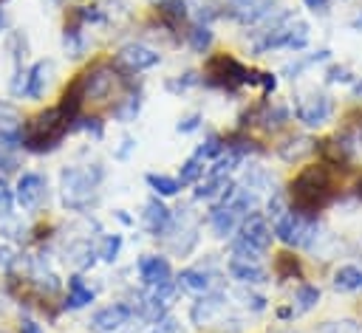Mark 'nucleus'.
<instances>
[{
  "instance_id": "e433bc0d",
  "label": "nucleus",
  "mask_w": 362,
  "mask_h": 333,
  "mask_svg": "<svg viewBox=\"0 0 362 333\" xmlns=\"http://www.w3.org/2000/svg\"><path fill=\"white\" fill-rule=\"evenodd\" d=\"M11 206H14V192L0 181V217H6L11 212Z\"/></svg>"
},
{
  "instance_id": "ddd939ff",
  "label": "nucleus",
  "mask_w": 362,
  "mask_h": 333,
  "mask_svg": "<svg viewBox=\"0 0 362 333\" xmlns=\"http://www.w3.org/2000/svg\"><path fill=\"white\" fill-rule=\"evenodd\" d=\"M133 316H136V310H133L130 305L113 302V305L99 308V310L90 316V330H96V333H116V330L124 327Z\"/></svg>"
},
{
  "instance_id": "a211bd4d",
  "label": "nucleus",
  "mask_w": 362,
  "mask_h": 333,
  "mask_svg": "<svg viewBox=\"0 0 362 333\" xmlns=\"http://www.w3.org/2000/svg\"><path fill=\"white\" fill-rule=\"evenodd\" d=\"M226 271H229V277L232 279H238L240 285H260V282H266V268L260 265V260H246V257H229V262H226Z\"/></svg>"
},
{
  "instance_id": "0eeeda50",
  "label": "nucleus",
  "mask_w": 362,
  "mask_h": 333,
  "mask_svg": "<svg viewBox=\"0 0 362 333\" xmlns=\"http://www.w3.org/2000/svg\"><path fill=\"white\" fill-rule=\"evenodd\" d=\"M272 229H274V237L283 240L286 246H297V248H311L314 240H317V231H320V223L314 214H303V212H294L291 206L272 220Z\"/></svg>"
},
{
  "instance_id": "9d476101",
  "label": "nucleus",
  "mask_w": 362,
  "mask_h": 333,
  "mask_svg": "<svg viewBox=\"0 0 362 333\" xmlns=\"http://www.w3.org/2000/svg\"><path fill=\"white\" fill-rule=\"evenodd\" d=\"M226 310H229L226 296H223L221 291H209V293H201V296L192 302L189 319H192V325H198V327H209V325L223 322Z\"/></svg>"
},
{
  "instance_id": "6e6552de",
  "label": "nucleus",
  "mask_w": 362,
  "mask_h": 333,
  "mask_svg": "<svg viewBox=\"0 0 362 333\" xmlns=\"http://www.w3.org/2000/svg\"><path fill=\"white\" fill-rule=\"evenodd\" d=\"M294 116L305 127H322L334 116V99L328 93H320V90L297 93L294 96Z\"/></svg>"
},
{
  "instance_id": "39448f33",
  "label": "nucleus",
  "mask_w": 362,
  "mask_h": 333,
  "mask_svg": "<svg viewBox=\"0 0 362 333\" xmlns=\"http://www.w3.org/2000/svg\"><path fill=\"white\" fill-rule=\"evenodd\" d=\"M272 240H274V229L266 220V214L252 212L232 237V254L246 260H263L266 251L272 248Z\"/></svg>"
},
{
  "instance_id": "72a5a7b5",
  "label": "nucleus",
  "mask_w": 362,
  "mask_h": 333,
  "mask_svg": "<svg viewBox=\"0 0 362 333\" xmlns=\"http://www.w3.org/2000/svg\"><path fill=\"white\" fill-rule=\"evenodd\" d=\"M139 107H141L139 96H127V99H122V104L113 110V116H116L119 121H133V119L139 116Z\"/></svg>"
},
{
  "instance_id": "20e7f679",
  "label": "nucleus",
  "mask_w": 362,
  "mask_h": 333,
  "mask_svg": "<svg viewBox=\"0 0 362 333\" xmlns=\"http://www.w3.org/2000/svg\"><path fill=\"white\" fill-rule=\"evenodd\" d=\"M105 178V169L102 164H74V166H65L59 172V195H62V203L68 209H88L96 195H99V183Z\"/></svg>"
},
{
  "instance_id": "bb28decb",
  "label": "nucleus",
  "mask_w": 362,
  "mask_h": 333,
  "mask_svg": "<svg viewBox=\"0 0 362 333\" xmlns=\"http://www.w3.org/2000/svg\"><path fill=\"white\" fill-rule=\"evenodd\" d=\"M14 144H17V127L14 130H3L0 133V172H8V169L17 166Z\"/></svg>"
},
{
  "instance_id": "c756f323",
  "label": "nucleus",
  "mask_w": 362,
  "mask_h": 333,
  "mask_svg": "<svg viewBox=\"0 0 362 333\" xmlns=\"http://www.w3.org/2000/svg\"><path fill=\"white\" fill-rule=\"evenodd\" d=\"M158 14L161 20H167L170 25H178L187 17V3L184 0H161L158 3Z\"/></svg>"
},
{
  "instance_id": "4be33fe9",
  "label": "nucleus",
  "mask_w": 362,
  "mask_h": 333,
  "mask_svg": "<svg viewBox=\"0 0 362 333\" xmlns=\"http://www.w3.org/2000/svg\"><path fill=\"white\" fill-rule=\"evenodd\" d=\"M331 285H334V291H339V293L362 291V268H356V265H339V268L334 271Z\"/></svg>"
},
{
  "instance_id": "2f4dec72",
  "label": "nucleus",
  "mask_w": 362,
  "mask_h": 333,
  "mask_svg": "<svg viewBox=\"0 0 362 333\" xmlns=\"http://www.w3.org/2000/svg\"><path fill=\"white\" fill-rule=\"evenodd\" d=\"M119 248H122V234H105L96 248V257H102L105 262H113L119 257Z\"/></svg>"
},
{
  "instance_id": "c9c22d12",
  "label": "nucleus",
  "mask_w": 362,
  "mask_h": 333,
  "mask_svg": "<svg viewBox=\"0 0 362 333\" xmlns=\"http://www.w3.org/2000/svg\"><path fill=\"white\" fill-rule=\"evenodd\" d=\"M238 299H240V305H243V308H249V310H255V313L266 308V299H263L260 293L246 291V288H243V291H238Z\"/></svg>"
},
{
  "instance_id": "f03ea898",
  "label": "nucleus",
  "mask_w": 362,
  "mask_h": 333,
  "mask_svg": "<svg viewBox=\"0 0 362 333\" xmlns=\"http://www.w3.org/2000/svg\"><path fill=\"white\" fill-rule=\"evenodd\" d=\"M334 198V178L325 164H314L297 172V178L288 186V206L303 214H314L325 209Z\"/></svg>"
},
{
  "instance_id": "37998d69",
  "label": "nucleus",
  "mask_w": 362,
  "mask_h": 333,
  "mask_svg": "<svg viewBox=\"0 0 362 333\" xmlns=\"http://www.w3.org/2000/svg\"><path fill=\"white\" fill-rule=\"evenodd\" d=\"M232 3H235V6H240V3H246V0H232Z\"/></svg>"
},
{
  "instance_id": "c85d7f7f",
  "label": "nucleus",
  "mask_w": 362,
  "mask_h": 333,
  "mask_svg": "<svg viewBox=\"0 0 362 333\" xmlns=\"http://www.w3.org/2000/svg\"><path fill=\"white\" fill-rule=\"evenodd\" d=\"M328 54H331V51H325V48H322V51H317V54H311V56H300V59L288 62V65L283 68V73L294 79V76H300L305 68H311V65H317V62H325V59H328Z\"/></svg>"
},
{
  "instance_id": "1a4fd4ad",
  "label": "nucleus",
  "mask_w": 362,
  "mask_h": 333,
  "mask_svg": "<svg viewBox=\"0 0 362 333\" xmlns=\"http://www.w3.org/2000/svg\"><path fill=\"white\" fill-rule=\"evenodd\" d=\"M76 82L85 102H99V99H107L110 90L116 87V71L110 65H93L90 71L79 73Z\"/></svg>"
},
{
  "instance_id": "cd10ccee",
  "label": "nucleus",
  "mask_w": 362,
  "mask_h": 333,
  "mask_svg": "<svg viewBox=\"0 0 362 333\" xmlns=\"http://www.w3.org/2000/svg\"><path fill=\"white\" fill-rule=\"evenodd\" d=\"M212 28L209 25H204V23H195L189 31H187V45L192 48V51H198V54H204L209 45H212Z\"/></svg>"
},
{
  "instance_id": "dca6fc26",
  "label": "nucleus",
  "mask_w": 362,
  "mask_h": 333,
  "mask_svg": "<svg viewBox=\"0 0 362 333\" xmlns=\"http://www.w3.org/2000/svg\"><path fill=\"white\" fill-rule=\"evenodd\" d=\"M141 223H144V229H147L153 237H164L167 229H170V223H173V212L164 206V200H161L158 195H153V198H147V203H144Z\"/></svg>"
},
{
  "instance_id": "9b49d317",
  "label": "nucleus",
  "mask_w": 362,
  "mask_h": 333,
  "mask_svg": "<svg viewBox=\"0 0 362 333\" xmlns=\"http://www.w3.org/2000/svg\"><path fill=\"white\" fill-rule=\"evenodd\" d=\"M113 62H116V68H122V71H127V73H141V71L158 65V62H161V54H158L156 48H150V45L127 42V45H122V48L116 51V59H113Z\"/></svg>"
},
{
  "instance_id": "b1692460",
  "label": "nucleus",
  "mask_w": 362,
  "mask_h": 333,
  "mask_svg": "<svg viewBox=\"0 0 362 333\" xmlns=\"http://www.w3.org/2000/svg\"><path fill=\"white\" fill-rule=\"evenodd\" d=\"M147 186L158 195V198H173L181 192V181L173 178V175H161V172H147Z\"/></svg>"
},
{
  "instance_id": "f8f14e48",
  "label": "nucleus",
  "mask_w": 362,
  "mask_h": 333,
  "mask_svg": "<svg viewBox=\"0 0 362 333\" xmlns=\"http://www.w3.org/2000/svg\"><path fill=\"white\" fill-rule=\"evenodd\" d=\"M48 195V181L40 175V172H23L17 178V186H14V200L25 209V212H34L42 206Z\"/></svg>"
},
{
  "instance_id": "7c9ffc66",
  "label": "nucleus",
  "mask_w": 362,
  "mask_h": 333,
  "mask_svg": "<svg viewBox=\"0 0 362 333\" xmlns=\"http://www.w3.org/2000/svg\"><path fill=\"white\" fill-rule=\"evenodd\" d=\"M314 333H362V322H356V319H334V322L317 325Z\"/></svg>"
},
{
  "instance_id": "5701e85b",
  "label": "nucleus",
  "mask_w": 362,
  "mask_h": 333,
  "mask_svg": "<svg viewBox=\"0 0 362 333\" xmlns=\"http://www.w3.org/2000/svg\"><path fill=\"white\" fill-rule=\"evenodd\" d=\"M93 302V291L85 285V279L79 277V274H74V277H68V308L71 310H79V308H85V305H90Z\"/></svg>"
},
{
  "instance_id": "2eb2a0df",
  "label": "nucleus",
  "mask_w": 362,
  "mask_h": 333,
  "mask_svg": "<svg viewBox=\"0 0 362 333\" xmlns=\"http://www.w3.org/2000/svg\"><path fill=\"white\" fill-rule=\"evenodd\" d=\"M164 237H167V246H170L173 254H189L195 248V243H198V226L187 214L181 220L173 217V223H170V229H167Z\"/></svg>"
},
{
  "instance_id": "79ce46f5",
  "label": "nucleus",
  "mask_w": 362,
  "mask_h": 333,
  "mask_svg": "<svg viewBox=\"0 0 362 333\" xmlns=\"http://www.w3.org/2000/svg\"><path fill=\"white\" fill-rule=\"evenodd\" d=\"M354 192H356V198H359V200H362V178H359V181H356V189H354Z\"/></svg>"
},
{
  "instance_id": "a878e982",
  "label": "nucleus",
  "mask_w": 362,
  "mask_h": 333,
  "mask_svg": "<svg viewBox=\"0 0 362 333\" xmlns=\"http://www.w3.org/2000/svg\"><path fill=\"white\" fill-rule=\"evenodd\" d=\"M204 175H206V161H204L198 152H192V155H189V158L181 164L178 181H181V186H187V183H198Z\"/></svg>"
},
{
  "instance_id": "aec40b11",
  "label": "nucleus",
  "mask_w": 362,
  "mask_h": 333,
  "mask_svg": "<svg viewBox=\"0 0 362 333\" xmlns=\"http://www.w3.org/2000/svg\"><path fill=\"white\" fill-rule=\"evenodd\" d=\"M175 282H178V288L192 291V293L201 296V293H209L215 288V274L209 268H184Z\"/></svg>"
},
{
  "instance_id": "f3484780",
  "label": "nucleus",
  "mask_w": 362,
  "mask_h": 333,
  "mask_svg": "<svg viewBox=\"0 0 362 333\" xmlns=\"http://www.w3.org/2000/svg\"><path fill=\"white\" fill-rule=\"evenodd\" d=\"M51 71H54V65L48 62V59H40V62H34L25 73H23V96L25 99H40L45 90H48V82H51Z\"/></svg>"
},
{
  "instance_id": "4c0bfd02",
  "label": "nucleus",
  "mask_w": 362,
  "mask_h": 333,
  "mask_svg": "<svg viewBox=\"0 0 362 333\" xmlns=\"http://www.w3.org/2000/svg\"><path fill=\"white\" fill-rule=\"evenodd\" d=\"M198 124H201V116L198 113H189V116H184L178 121V133H192V130H198Z\"/></svg>"
},
{
  "instance_id": "6ab92c4d",
  "label": "nucleus",
  "mask_w": 362,
  "mask_h": 333,
  "mask_svg": "<svg viewBox=\"0 0 362 333\" xmlns=\"http://www.w3.org/2000/svg\"><path fill=\"white\" fill-rule=\"evenodd\" d=\"M314 150H317V141H314L311 135H288L283 144H277V155H280L286 164L303 161V158H308Z\"/></svg>"
},
{
  "instance_id": "f704fd0d",
  "label": "nucleus",
  "mask_w": 362,
  "mask_h": 333,
  "mask_svg": "<svg viewBox=\"0 0 362 333\" xmlns=\"http://www.w3.org/2000/svg\"><path fill=\"white\" fill-rule=\"evenodd\" d=\"M274 271H277V277H280V279L300 277V265H297V260H294L291 254H280V257H277V262H274Z\"/></svg>"
},
{
  "instance_id": "58836bf2",
  "label": "nucleus",
  "mask_w": 362,
  "mask_h": 333,
  "mask_svg": "<svg viewBox=\"0 0 362 333\" xmlns=\"http://www.w3.org/2000/svg\"><path fill=\"white\" fill-rule=\"evenodd\" d=\"M303 6L305 8H311V11H328V6H331V0H303Z\"/></svg>"
},
{
  "instance_id": "473e14b6",
  "label": "nucleus",
  "mask_w": 362,
  "mask_h": 333,
  "mask_svg": "<svg viewBox=\"0 0 362 333\" xmlns=\"http://www.w3.org/2000/svg\"><path fill=\"white\" fill-rule=\"evenodd\" d=\"M14 127H20V110L11 102L0 99V130H14Z\"/></svg>"
},
{
  "instance_id": "412c9836",
  "label": "nucleus",
  "mask_w": 362,
  "mask_h": 333,
  "mask_svg": "<svg viewBox=\"0 0 362 333\" xmlns=\"http://www.w3.org/2000/svg\"><path fill=\"white\" fill-rule=\"evenodd\" d=\"M288 119H291V110L286 104H280V102H263L257 107V113H255V121H260V127H266V130H277Z\"/></svg>"
},
{
  "instance_id": "393cba45",
  "label": "nucleus",
  "mask_w": 362,
  "mask_h": 333,
  "mask_svg": "<svg viewBox=\"0 0 362 333\" xmlns=\"http://www.w3.org/2000/svg\"><path fill=\"white\" fill-rule=\"evenodd\" d=\"M320 302V288L317 285H308V282H300L297 285V291H294V316H300V313H305V310H311L314 305Z\"/></svg>"
},
{
  "instance_id": "c03bdc74",
  "label": "nucleus",
  "mask_w": 362,
  "mask_h": 333,
  "mask_svg": "<svg viewBox=\"0 0 362 333\" xmlns=\"http://www.w3.org/2000/svg\"><path fill=\"white\" fill-rule=\"evenodd\" d=\"M158 3H161V0H158Z\"/></svg>"
},
{
  "instance_id": "7ed1b4c3",
  "label": "nucleus",
  "mask_w": 362,
  "mask_h": 333,
  "mask_svg": "<svg viewBox=\"0 0 362 333\" xmlns=\"http://www.w3.org/2000/svg\"><path fill=\"white\" fill-rule=\"evenodd\" d=\"M308 23H303L300 17L280 11L277 17H272L269 23H263L255 37H252V51L255 54H266V51H277V48H288V51H303L308 45Z\"/></svg>"
},
{
  "instance_id": "f257e3e1",
  "label": "nucleus",
  "mask_w": 362,
  "mask_h": 333,
  "mask_svg": "<svg viewBox=\"0 0 362 333\" xmlns=\"http://www.w3.org/2000/svg\"><path fill=\"white\" fill-rule=\"evenodd\" d=\"M74 130V119L57 104L42 113H37L28 121H20L17 127V144L31 150V152H51L62 144V138Z\"/></svg>"
},
{
  "instance_id": "4468645a",
  "label": "nucleus",
  "mask_w": 362,
  "mask_h": 333,
  "mask_svg": "<svg viewBox=\"0 0 362 333\" xmlns=\"http://www.w3.org/2000/svg\"><path fill=\"white\" fill-rule=\"evenodd\" d=\"M136 271H139V279L144 282V288L173 282V268H170L167 257H161V254H141L136 262Z\"/></svg>"
},
{
  "instance_id": "a19ab883",
  "label": "nucleus",
  "mask_w": 362,
  "mask_h": 333,
  "mask_svg": "<svg viewBox=\"0 0 362 333\" xmlns=\"http://www.w3.org/2000/svg\"><path fill=\"white\" fill-rule=\"evenodd\" d=\"M351 93H354V99H362V79H359V82H354Z\"/></svg>"
},
{
  "instance_id": "ea45409f",
  "label": "nucleus",
  "mask_w": 362,
  "mask_h": 333,
  "mask_svg": "<svg viewBox=\"0 0 362 333\" xmlns=\"http://www.w3.org/2000/svg\"><path fill=\"white\" fill-rule=\"evenodd\" d=\"M20 333H42V327H40L34 319H23V322H20Z\"/></svg>"
},
{
  "instance_id": "423d86ee",
  "label": "nucleus",
  "mask_w": 362,
  "mask_h": 333,
  "mask_svg": "<svg viewBox=\"0 0 362 333\" xmlns=\"http://www.w3.org/2000/svg\"><path fill=\"white\" fill-rule=\"evenodd\" d=\"M204 79L212 85V87H221V90H226V93H238L240 87H246V85H257V73L255 71H249L240 59H235V56H229V54H215V56H209L206 59V65H204Z\"/></svg>"
}]
</instances>
